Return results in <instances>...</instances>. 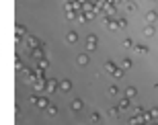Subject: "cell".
Segmentation results:
<instances>
[{
  "instance_id": "9",
  "label": "cell",
  "mask_w": 158,
  "mask_h": 125,
  "mask_svg": "<svg viewBox=\"0 0 158 125\" xmlns=\"http://www.w3.org/2000/svg\"><path fill=\"white\" fill-rule=\"evenodd\" d=\"M27 45H29V47H39V45H41V41H39L37 37L29 35V37H27Z\"/></svg>"
},
{
  "instance_id": "34",
  "label": "cell",
  "mask_w": 158,
  "mask_h": 125,
  "mask_svg": "<svg viewBox=\"0 0 158 125\" xmlns=\"http://www.w3.org/2000/svg\"><path fill=\"white\" fill-rule=\"evenodd\" d=\"M66 16H68V19H74V16H78V14H76L74 10H70V12H66Z\"/></svg>"
},
{
  "instance_id": "29",
  "label": "cell",
  "mask_w": 158,
  "mask_h": 125,
  "mask_svg": "<svg viewBox=\"0 0 158 125\" xmlns=\"http://www.w3.org/2000/svg\"><path fill=\"white\" fill-rule=\"evenodd\" d=\"M99 119H101V115H99V113H90V121H93V123H97Z\"/></svg>"
},
{
  "instance_id": "10",
  "label": "cell",
  "mask_w": 158,
  "mask_h": 125,
  "mask_svg": "<svg viewBox=\"0 0 158 125\" xmlns=\"http://www.w3.org/2000/svg\"><path fill=\"white\" fill-rule=\"evenodd\" d=\"M133 52L138 54V56H146L148 54V47L146 45H133Z\"/></svg>"
},
{
  "instance_id": "5",
  "label": "cell",
  "mask_w": 158,
  "mask_h": 125,
  "mask_svg": "<svg viewBox=\"0 0 158 125\" xmlns=\"http://www.w3.org/2000/svg\"><path fill=\"white\" fill-rule=\"evenodd\" d=\"M103 23L107 25L111 31H117V29H119V27H117V21H111V16H105V19H103Z\"/></svg>"
},
{
  "instance_id": "21",
  "label": "cell",
  "mask_w": 158,
  "mask_h": 125,
  "mask_svg": "<svg viewBox=\"0 0 158 125\" xmlns=\"http://www.w3.org/2000/svg\"><path fill=\"white\" fill-rule=\"evenodd\" d=\"M76 19H78V23H86V21H90V19H88V12H80Z\"/></svg>"
},
{
  "instance_id": "33",
  "label": "cell",
  "mask_w": 158,
  "mask_h": 125,
  "mask_svg": "<svg viewBox=\"0 0 158 125\" xmlns=\"http://www.w3.org/2000/svg\"><path fill=\"white\" fill-rule=\"evenodd\" d=\"M105 10H107L109 14H113V12H115V6H105ZM109 14H107V16H109Z\"/></svg>"
},
{
  "instance_id": "3",
  "label": "cell",
  "mask_w": 158,
  "mask_h": 125,
  "mask_svg": "<svg viewBox=\"0 0 158 125\" xmlns=\"http://www.w3.org/2000/svg\"><path fill=\"white\" fill-rule=\"evenodd\" d=\"M60 88V82L58 80H47V86H45V92L47 94H54L56 90Z\"/></svg>"
},
{
  "instance_id": "31",
  "label": "cell",
  "mask_w": 158,
  "mask_h": 125,
  "mask_svg": "<svg viewBox=\"0 0 158 125\" xmlns=\"http://www.w3.org/2000/svg\"><path fill=\"white\" fill-rule=\"evenodd\" d=\"M144 113H146V111H144L142 107H135V109H133V115H144Z\"/></svg>"
},
{
  "instance_id": "23",
  "label": "cell",
  "mask_w": 158,
  "mask_h": 125,
  "mask_svg": "<svg viewBox=\"0 0 158 125\" xmlns=\"http://www.w3.org/2000/svg\"><path fill=\"white\" fill-rule=\"evenodd\" d=\"M131 64H133V62L127 58V60H123V62H121V68H123V70H129V68H131Z\"/></svg>"
},
{
  "instance_id": "11",
  "label": "cell",
  "mask_w": 158,
  "mask_h": 125,
  "mask_svg": "<svg viewBox=\"0 0 158 125\" xmlns=\"http://www.w3.org/2000/svg\"><path fill=\"white\" fill-rule=\"evenodd\" d=\"M33 86H35V90H45V86H47V80H35Z\"/></svg>"
},
{
  "instance_id": "8",
  "label": "cell",
  "mask_w": 158,
  "mask_h": 125,
  "mask_svg": "<svg viewBox=\"0 0 158 125\" xmlns=\"http://www.w3.org/2000/svg\"><path fill=\"white\" fill-rule=\"evenodd\" d=\"M37 107L43 109V111H47V107H49V98H47V96H41V98H39V103H37Z\"/></svg>"
},
{
  "instance_id": "30",
  "label": "cell",
  "mask_w": 158,
  "mask_h": 125,
  "mask_svg": "<svg viewBox=\"0 0 158 125\" xmlns=\"http://www.w3.org/2000/svg\"><path fill=\"white\" fill-rule=\"evenodd\" d=\"M125 8H127V12H133L135 8H138V6H135L133 2H127V6H125Z\"/></svg>"
},
{
  "instance_id": "17",
  "label": "cell",
  "mask_w": 158,
  "mask_h": 125,
  "mask_svg": "<svg viewBox=\"0 0 158 125\" xmlns=\"http://www.w3.org/2000/svg\"><path fill=\"white\" fill-rule=\"evenodd\" d=\"M14 29H16V35H21V37H23V35H27V27H23V25H16Z\"/></svg>"
},
{
  "instance_id": "25",
  "label": "cell",
  "mask_w": 158,
  "mask_h": 125,
  "mask_svg": "<svg viewBox=\"0 0 158 125\" xmlns=\"http://www.w3.org/2000/svg\"><path fill=\"white\" fill-rule=\"evenodd\" d=\"M123 47L125 49H133V41L131 39H123Z\"/></svg>"
},
{
  "instance_id": "32",
  "label": "cell",
  "mask_w": 158,
  "mask_h": 125,
  "mask_svg": "<svg viewBox=\"0 0 158 125\" xmlns=\"http://www.w3.org/2000/svg\"><path fill=\"white\" fill-rule=\"evenodd\" d=\"M119 90H117V86H109V94H117Z\"/></svg>"
},
{
  "instance_id": "2",
  "label": "cell",
  "mask_w": 158,
  "mask_h": 125,
  "mask_svg": "<svg viewBox=\"0 0 158 125\" xmlns=\"http://www.w3.org/2000/svg\"><path fill=\"white\" fill-rule=\"evenodd\" d=\"M43 54H45V43H41L39 47H33V52H31V56L37 60H43Z\"/></svg>"
},
{
  "instance_id": "16",
  "label": "cell",
  "mask_w": 158,
  "mask_h": 125,
  "mask_svg": "<svg viewBox=\"0 0 158 125\" xmlns=\"http://www.w3.org/2000/svg\"><path fill=\"white\" fill-rule=\"evenodd\" d=\"M119 109H121V111H125V109H129V96H125V98H121V103H119Z\"/></svg>"
},
{
  "instance_id": "1",
  "label": "cell",
  "mask_w": 158,
  "mask_h": 125,
  "mask_svg": "<svg viewBox=\"0 0 158 125\" xmlns=\"http://www.w3.org/2000/svg\"><path fill=\"white\" fill-rule=\"evenodd\" d=\"M97 43H99L97 35H88V37H86V49H88V52H93V49H97Z\"/></svg>"
},
{
  "instance_id": "22",
  "label": "cell",
  "mask_w": 158,
  "mask_h": 125,
  "mask_svg": "<svg viewBox=\"0 0 158 125\" xmlns=\"http://www.w3.org/2000/svg\"><path fill=\"white\" fill-rule=\"evenodd\" d=\"M135 94H138V90H135L133 86H129V88L125 90V96H129V98H131V96H135Z\"/></svg>"
},
{
  "instance_id": "20",
  "label": "cell",
  "mask_w": 158,
  "mask_h": 125,
  "mask_svg": "<svg viewBox=\"0 0 158 125\" xmlns=\"http://www.w3.org/2000/svg\"><path fill=\"white\" fill-rule=\"evenodd\" d=\"M144 35H146V37H152V35H154V27H152V25H146Z\"/></svg>"
},
{
  "instance_id": "18",
  "label": "cell",
  "mask_w": 158,
  "mask_h": 125,
  "mask_svg": "<svg viewBox=\"0 0 158 125\" xmlns=\"http://www.w3.org/2000/svg\"><path fill=\"white\" fill-rule=\"evenodd\" d=\"M47 115H49V117H56V115H58V107H56V105H49V107H47Z\"/></svg>"
},
{
  "instance_id": "28",
  "label": "cell",
  "mask_w": 158,
  "mask_h": 125,
  "mask_svg": "<svg viewBox=\"0 0 158 125\" xmlns=\"http://www.w3.org/2000/svg\"><path fill=\"white\" fill-rule=\"evenodd\" d=\"M29 101H31V105H35V107H37V103H39V96H37V94H31V96H29Z\"/></svg>"
},
{
  "instance_id": "4",
  "label": "cell",
  "mask_w": 158,
  "mask_h": 125,
  "mask_svg": "<svg viewBox=\"0 0 158 125\" xmlns=\"http://www.w3.org/2000/svg\"><path fill=\"white\" fill-rule=\"evenodd\" d=\"M60 90L62 92H70L72 90V80H60Z\"/></svg>"
},
{
  "instance_id": "7",
  "label": "cell",
  "mask_w": 158,
  "mask_h": 125,
  "mask_svg": "<svg viewBox=\"0 0 158 125\" xmlns=\"http://www.w3.org/2000/svg\"><path fill=\"white\" fill-rule=\"evenodd\" d=\"M66 41H68V43H76V41H78V33H76V31H68V33H66Z\"/></svg>"
},
{
  "instance_id": "6",
  "label": "cell",
  "mask_w": 158,
  "mask_h": 125,
  "mask_svg": "<svg viewBox=\"0 0 158 125\" xmlns=\"http://www.w3.org/2000/svg\"><path fill=\"white\" fill-rule=\"evenodd\" d=\"M156 19H158V12H156V10L146 12V23H148V25H154V23H156Z\"/></svg>"
},
{
  "instance_id": "14",
  "label": "cell",
  "mask_w": 158,
  "mask_h": 125,
  "mask_svg": "<svg viewBox=\"0 0 158 125\" xmlns=\"http://www.w3.org/2000/svg\"><path fill=\"white\" fill-rule=\"evenodd\" d=\"M119 111H121L119 107H113V109H109V113H107V115H109L111 119H117V117H119Z\"/></svg>"
},
{
  "instance_id": "12",
  "label": "cell",
  "mask_w": 158,
  "mask_h": 125,
  "mask_svg": "<svg viewBox=\"0 0 158 125\" xmlns=\"http://www.w3.org/2000/svg\"><path fill=\"white\" fill-rule=\"evenodd\" d=\"M70 109L72 111H80L82 109V101H80V98H74V101L70 103Z\"/></svg>"
},
{
  "instance_id": "13",
  "label": "cell",
  "mask_w": 158,
  "mask_h": 125,
  "mask_svg": "<svg viewBox=\"0 0 158 125\" xmlns=\"http://www.w3.org/2000/svg\"><path fill=\"white\" fill-rule=\"evenodd\" d=\"M115 70H117V66H115V64H113L111 60H109V62H105V72H109V74H113V72H115Z\"/></svg>"
},
{
  "instance_id": "27",
  "label": "cell",
  "mask_w": 158,
  "mask_h": 125,
  "mask_svg": "<svg viewBox=\"0 0 158 125\" xmlns=\"http://www.w3.org/2000/svg\"><path fill=\"white\" fill-rule=\"evenodd\" d=\"M148 113H150V117H152V119H158V107H154V109H150Z\"/></svg>"
},
{
  "instance_id": "15",
  "label": "cell",
  "mask_w": 158,
  "mask_h": 125,
  "mask_svg": "<svg viewBox=\"0 0 158 125\" xmlns=\"http://www.w3.org/2000/svg\"><path fill=\"white\" fill-rule=\"evenodd\" d=\"M76 62H78V66H86V64H88V56H86V54H80Z\"/></svg>"
},
{
  "instance_id": "24",
  "label": "cell",
  "mask_w": 158,
  "mask_h": 125,
  "mask_svg": "<svg viewBox=\"0 0 158 125\" xmlns=\"http://www.w3.org/2000/svg\"><path fill=\"white\" fill-rule=\"evenodd\" d=\"M123 72H125V70H123V68L119 66V68H117L115 72H113V76H115V78H121V76H123Z\"/></svg>"
},
{
  "instance_id": "26",
  "label": "cell",
  "mask_w": 158,
  "mask_h": 125,
  "mask_svg": "<svg viewBox=\"0 0 158 125\" xmlns=\"http://www.w3.org/2000/svg\"><path fill=\"white\" fill-rule=\"evenodd\" d=\"M117 27H119V29H125V27H127V21H125V19H117Z\"/></svg>"
},
{
  "instance_id": "19",
  "label": "cell",
  "mask_w": 158,
  "mask_h": 125,
  "mask_svg": "<svg viewBox=\"0 0 158 125\" xmlns=\"http://www.w3.org/2000/svg\"><path fill=\"white\" fill-rule=\"evenodd\" d=\"M47 66H49V62H47V60H45V58L37 62V68H39V70H45V68H47Z\"/></svg>"
}]
</instances>
